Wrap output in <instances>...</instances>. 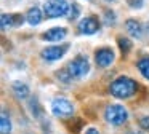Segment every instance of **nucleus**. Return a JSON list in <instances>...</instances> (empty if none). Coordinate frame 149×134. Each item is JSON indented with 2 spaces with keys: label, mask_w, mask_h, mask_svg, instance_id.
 I'll return each instance as SVG.
<instances>
[{
  "label": "nucleus",
  "mask_w": 149,
  "mask_h": 134,
  "mask_svg": "<svg viewBox=\"0 0 149 134\" xmlns=\"http://www.w3.org/2000/svg\"><path fill=\"white\" fill-rule=\"evenodd\" d=\"M119 46H120V50H122V53H128V51L132 50V41L125 37H120L119 38Z\"/></svg>",
  "instance_id": "dca6fc26"
},
{
  "label": "nucleus",
  "mask_w": 149,
  "mask_h": 134,
  "mask_svg": "<svg viewBox=\"0 0 149 134\" xmlns=\"http://www.w3.org/2000/svg\"><path fill=\"white\" fill-rule=\"evenodd\" d=\"M68 69H69L71 77H74V78H84L88 73V70H90V62H88L87 57L77 56L72 62H69Z\"/></svg>",
  "instance_id": "20e7f679"
},
{
  "label": "nucleus",
  "mask_w": 149,
  "mask_h": 134,
  "mask_svg": "<svg viewBox=\"0 0 149 134\" xmlns=\"http://www.w3.org/2000/svg\"><path fill=\"white\" fill-rule=\"evenodd\" d=\"M95 61L100 67H109L114 62V53L109 48H101L95 53Z\"/></svg>",
  "instance_id": "6e6552de"
},
{
  "label": "nucleus",
  "mask_w": 149,
  "mask_h": 134,
  "mask_svg": "<svg viewBox=\"0 0 149 134\" xmlns=\"http://www.w3.org/2000/svg\"><path fill=\"white\" fill-rule=\"evenodd\" d=\"M0 131L2 134H10L11 131V121L5 113H2V118H0Z\"/></svg>",
  "instance_id": "2eb2a0df"
},
{
  "label": "nucleus",
  "mask_w": 149,
  "mask_h": 134,
  "mask_svg": "<svg viewBox=\"0 0 149 134\" xmlns=\"http://www.w3.org/2000/svg\"><path fill=\"white\" fill-rule=\"evenodd\" d=\"M136 66H138V70L141 72V75L149 80V57H143V59H139Z\"/></svg>",
  "instance_id": "4468645a"
},
{
  "label": "nucleus",
  "mask_w": 149,
  "mask_h": 134,
  "mask_svg": "<svg viewBox=\"0 0 149 134\" xmlns=\"http://www.w3.org/2000/svg\"><path fill=\"white\" fill-rule=\"evenodd\" d=\"M85 134H100V131H98L96 128H88V129L85 131Z\"/></svg>",
  "instance_id": "412c9836"
},
{
  "label": "nucleus",
  "mask_w": 149,
  "mask_h": 134,
  "mask_svg": "<svg viewBox=\"0 0 149 134\" xmlns=\"http://www.w3.org/2000/svg\"><path fill=\"white\" fill-rule=\"evenodd\" d=\"M26 21L29 22L31 26L40 24V21H42V11H40V8H37V6L31 8L29 11H27V15H26Z\"/></svg>",
  "instance_id": "f8f14e48"
},
{
  "label": "nucleus",
  "mask_w": 149,
  "mask_h": 134,
  "mask_svg": "<svg viewBox=\"0 0 149 134\" xmlns=\"http://www.w3.org/2000/svg\"><path fill=\"white\" fill-rule=\"evenodd\" d=\"M104 16H106V24H114V13L112 11L107 10V11L104 13Z\"/></svg>",
  "instance_id": "6ab92c4d"
},
{
  "label": "nucleus",
  "mask_w": 149,
  "mask_h": 134,
  "mask_svg": "<svg viewBox=\"0 0 149 134\" xmlns=\"http://www.w3.org/2000/svg\"><path fill=\"white\" fill-rule=\"evenodd\" d=\"M69 11V5L66 0H47L43 5V15L47 18H59Z\"/></svg>",
  "instance_id": "7ed1b4c3"
},
{
  "label": "nucleus",
  "mask_w": 149,
  "mask_h": 134,
  "mask_svg": "<svg viewBox=\"0 0 149 134\" xmlns=\"http://www.w3.org/2000/svg\"><path fill=\"white\" fill-rule=\"evenodd\" d=\"M69 45H59V46H48L42 51V57L45 61H58L59 57H63V54L68 51Z\"/></svg>",
  "instance_id": "0eeeda50"
},
{
  "label": "nucleus",
  "mask_w": 149,
  "mask_h": 134,
  "mask_svg": "<svg viewBox=\"0 0 149 134\" xmlns=\"http://www.w3.org/2000/svg\"><path fill=\"white\" fill-rule=\"evenodd\" d=\"M130 5H132V6H135V8H136V6L139 8V6L143 5V0H130Z\"/></svg>",
  "instance_id": "aec40b11"
},
{
  "label": "nucleus",
  "mask_w": 149,
  "mask_h": 134,
  "mask_svg": "<svg viewBox=\"0 0 149 134\" xmlns=\"http://www.w3.org/2000/svg\"><path fill=\"white\" fill-rule=\"evenodd\" d=\"M125 27H127V30H128V34H132L133 37H136V38H139L143 35V27L136 19H128Z\"/></svg>",
  "instance_id": "9b49d317"
},
{
  "label": "nucleus",
  "mask_w": 149,
  "mask_h": 134,
  "mask_svg": "<svg viewBox=\"0 0 149 134\" xmlns=\"http://www.w3.org/2000/svg\"><path fill=\"white\" fill-rule=\"evenodd\" d=\"M77 29L82 35H93L95 32H98V29H100V22H98L96 18L88 16V18H84L79 22Z\"/></svg>",
  "instance_id": "423d86ee"
},
{
  "label": "nucleus",
  "mask_w": 149,
  "mask_h": 134,
  "mask_svg": "<svg viewBox=\"0 0 149 134\" xmlns=\"http://www.w3.org/2000/svg\"><path fill=\"white\" fill-rule=\"evenodd\" d=\"M52 110H53V115H56V117H69V115L74 113V105L68 99L58 97L53 101Z\"/></svg>",
  "instance_id": "39448f33"
},
{
  "label": "nucleus",
  "mask_w": 149,
  "mask_h": 134,
  "mask_svg": "<svg viewBox=\"0 0 149 134\" xmlns=\"http://www.w3.org/2000/svg\"><path fill=\"white\" fill-rule=\"evenodd\" d=\"M23 16L21 15H2V29L13 27V26H21L23 24Z\"/></svg>",
  "instance_id": "9d476101"
},
{
  "label": "nucleus",
  "mask_w": 149,
  "mask_h": 134,
  "mask_svg": "<svg viewBox=\"0 0 149 134\" xmlns=\"http://www.w3.org/2000/svg\"><path fill=\"white\" fill-rule=\"evenodd\" d=\"M68 30L64 27H53L50 30H47L43 34V40H48V41H59L66 37Z\"/></svg>",
  "instance_id": "1a4fd4ad"
},
{
  "label": "nucleus",
  "mask_w": 149,
  "mask_h": 134,
  "mask_svg": "<svg viewBox=\"0 0 149 134\" xmlns=\"http://www.w3.org/2000/svg\"><path fill=\"white\" fill-rule=\"evenodd\" d=\"M11 89H13V94L16 96L18 99H26L27 96H29V88H27V85H24V83H21V82H15L13 86H11Z\"/></svg>",
  "instance_id": "ddd939ff"
},
{
  "label": "nucleus",
  "mask_w": 149,
  "mask_h": 134,
  "mask_svg": "<svg viewBox=\"0 0 149 134\" xmlns=\"http://www.w3.org/2000/svg\"><path fill=\"white\" fill-rule=\"evenodd\" d=\"M106 2H116V0H106Z\"/></svg>",
  "instance_id": "4be33fe9"
},
{
  "label": "nucleus",
  "mask_w": 149,
  "mask_h": 134,
  "mask_svg": "<svg viewBox=\"0 0 149 134\" xmlns=\"http://www.w3.org/2000/svg\"><path fill=\"white\" fill-rule=\"evenodd\" d=\"M104 117H106L107 123L114 124V126H120V124H123L127 121V118H128V112H127V108L123 107V105L112 104V105H107Z\"/></svg>",
  "instance_id": "f03ea898"
},
{
  "label": "nucleus",
  "mask_w": 149,
  "mask_h": 134,
  "mask_svg": "<svg viewBox=\"0 0 149 134\" xmlns=\"http://www.w3.org/2000/svg\"><path fill=\"white\" fill-rule=\"evenodd\" d=\"M79 11H80V8H79L77 3H72L71 6H69V11H68V16L69 19H75L79 16Z\"/></svg>",
  "instance_id": "f3484780"
},
{
  "label": "nucleus",
  "mask_w": 149,
  "mask_h": 134,
  "mask_svg": "<svg viewBox=\"0 0 149 134\" xmlns=\"http://www.w3.org/2000/svg\"><path fill=\"white\" fill-rule=\"evenodd\" d=\"M139 126H141L143 129L149 131V117H143V118H139Z\"/></svg>",
  "instance_id": "a211bd4d"
},
{
  "label": "nucleus",
  "mask_w": 149,
  "mask_h": 134,
  "mask_svg": "<svg viewBox=\"0 0 149 134\" xmlns=\"http://www.w3.org/2000/svg\"><path fill=\"white\" fill-rule=\"evenodd\" d=\"M109 93L117 99H128L136 93V82L128 77H119L109 85Z\"/></svg>",
  "instance_id": "f257e3e1"
},
{
  "label": "nucleus",
  "mask_w": 149,
  "mask_h": 134,
  "mask_svg": "<svg viewBox=\"0 0 149 134\" xmlns=\"http://www.w3.org/2000/svg\"><path fill=\"white\" fill-rule=\"evenodd\" d=\"M132 134H139V133H132Z\"/></svg>",
  "instance_id": "5701e85b"
}]
</instances>
